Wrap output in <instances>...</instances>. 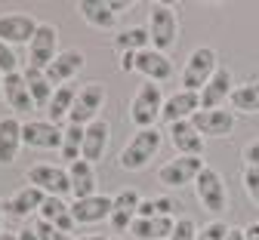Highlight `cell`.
Masks as SVG:
<instances>
[{"mask_svg": "<svg viewBox=\"0 0 259 240\" xmlns=\"http://www.w3.org/2000/svg\"><path fill=\"white\" fill-rule=\"evenodd\" d=\"M108 7H111V10H114V13H120V10H126V7H130V4H123V0H114V4H108Z\"/></svg>", "mask_w": 259, "mask_h": 240, "instance_id": "45", "label": "cell"}, {"mask_svg": "<svg viewBox=\"0 0 259 240\" xmlns=\"http://www.w3.org/2000/svg\"><path fill=\"white\" fill-rule=\"evenodd\" d=\"M244 191H247V197L259 207V166H247L244 169Z\"/></svg>", "mask_w": 259, "mask_h": 240, "instance_id": "34", "label": "cell"}, {"mask_svg": "<svg viewBox=\"0 0 259 240\" xmlns=\"http://www.w3.org/2000/svg\"><path fill=\"white\" fill-rule=\"evenodd\" d=\"M148 34H151V50H157V53H167L176 43L179 19L170 4H154L148 10Z\"/></svg>", "mask_w": 259, "mask_h": 240, "instance_id": "4", "label": "cell"}, {"mask_svg": "<svg viewBox=\"0 0 259 240\" xmlns=\"http://www.w3.org/2000/svg\"><path fill=\"white\" fill-rule=\"evenodd\" d=\"M37 25L31 16L25 13H7V16H0V40L16 46V43H31V37L37 34Z\"/></svg>", "mask_w": 259, "mask_h": 240, "instance_id": "13", "label": "cell"}, {"mask_svg": "<svg viewBox=\"0 0 259 240\" xmlns=\"http://www.w3.org/2000/svg\"><path fill=\"white\" fill-rule=\"evenodd\" d=\"M111 240H120V237H111Z\"/></svg>", "mask_w": 259, "mask_h": 240, "instance_id": "49", "label": "cell"}, {"mask_svg": "<svg viewBox=\"0 0 259 240\" xmlns=\"http://www.w3.org/2000/svg\"><path fill=\"white\" fill-rule=\"evenodd\" d=\"M0 99H4V74H0Z\"/></svg>", "mask_w": 259, "mask_h": 240, "instance_id": "48", "label": "cell"}, {"mask_svg": "<svg viewBox=\"0 0 259 240\" xmlns=\"http://www.w3.org/2000/svg\"><path fill=\"white\" fill-rule=\"evenodd\" d=\"M111 207H114V197L111 194H93L87 200H74L71 203V213L77 225H96L102 219H111Z\"/></svg>", "mask_w": 259, "mask_h": 240, "instance_id": "17", "label": "cell"}, {"mask_svg": "<svg viewBox=\"0 0 259 240\" xmlns=\"http://www.w3.org/2000/svg\"><path fill=\"white\" fill-rule=\"evenodd\" d=\"M25 83H28V89H31V99H34V105L37 108H47L50 105V99H53V92H56V86L47 80V74L40 71V68H25Z\"/></svg>", "mask_w": 259, "mask_h": 240, "instance_id": "28", "label": "cell"}, {"mask_svg": "<svg viewBox=\"0 0 259 240\" xmlns=\"http://www.w3.org/2000/svg\"><path fill=\"white\" fill-rule=\"evenodd\" d=\"M77 13L90 28H99V31H111L117 25V13L105 4V0H80Z\"/></svg>", "mask_w": 259, "mask_h": 240, "instance_id": "24", "label": "cell"}, {"mask_svg": "<svg viewBox=\"0 0 259 240\" xmlns=\"http://www.w3.org/2000/svg\"><path fill=\"white\" fill-rule=\"evenodd\" d=\"M136 71L145 74L148 83H167L173 77V62L167 59V53H157L148 46L136 56Z\"/></svg>", "mask_w": 259, "mask_h": 240, "instance_id": "18", "label": "cell"}, {"mask_svg": "<svg viewBox=\"0 0 259 240\" xmlns=\"http://www.w3.org/2000/svg\"><path fill=\"white\" fill-rule=\"evenodd\" d=\"M232 108H235V114L241 111V114H259V80H247V83H241V86H235V92H232Z\"/></svg>", "mask_w": 259, "mask_h": 240, "instance_id": "29", "label": "cell"}, {"mask_svg": "<svg viewBox=\"0 0 259 240\" xmlns=\"http://www.w3.org/2000/svg\"><path fill=\"white\" fill-rule=\"evenodd\" d=\"M136 56L139 53H120V71H136Z\"/></svg>", "mask_w": 259, "mask_h": 240, "instance_id": "40", "label": "cell"}, {"mask_svg": "<svg viewBox=\"0 0 259 240\" xmlns=\"http://www.w3.org/2000/svg\"><path fill=\"white\" fill-rule=\"evenodd\" d=\"M0 240H19V231L13 234V231H0Z\"/></svg>", "mask_w": 259, "mask_h": 240, "instance_id": "46", "label": "cell"}, {"mask_svg": "<svg viewBox=\"0 0 259 240\" xmlns=\"http://www.w3.org/2000/svg\"><path fill=\"white\" fill-rule=\"evenodd\" d=\"M62 132L65 129H59V123H53V120H25L22 123V145L40 148V151L62 148Z\"/></svg>", "mask_w": 259, "mask_h": 240, "instance_id": "11", "label": "cell"}, {"mask_svg": "<svg viewBox=\"0 0 259 240\" xmlns=\"http://www.w3.org/2000/svg\"><path fill=\"white\" fill-rule=\"evenodd\" d=\"M170 240H198V225L191 219H176V228H173Z\"/></svg>", "mask_w": 259, "mask_h": 240, "instance_id": "36", "label": "cell"}, {"mask_svg": "<svg viewBox=\"0 0 259 240\" xmlns=\"http://www.w3.org/2000/svg\"><path fill=\"white\" fill-rule=\"evenodd\" d=\"M108 135H111V123L105 117L87 123L83 129V151H80V160L87 163H96L105 157V148H108Z\"/></svg>", "mask_w": 259, "mask_h": 240, "instance_id": "19", "label": "cell"}, {"mask_svg": "<svg viewBox=\"0 0 259 240\" xmlns=\"http://www.w3.org/2000/svg\"><path fill=\"white\" fill-rule=\"evenodd\" d=\"M225 240H244V228H232Z\"/></svg>", "mask_w": 259, "mask_h": 240, "instance_id": "43", "label": "cell"}, {"mask_svg": "<svg viewBox=\"0 0 259 240\" xmlns=\"http://www.w3.org/2000/svg\"><path fill=\"white\" fill-rule=\"evenodd\" d=\"M164 92H160L157 83H142L133 95V102H130V120H133V126L139 129H154V120L164 114Z\"/></svg>", "mask_w": 259, "mask_h": 240, "instance_id": "2", "label": "cell"}, {"mask_svg": "<svg viewBox=\"0 0 259 240\" xmlns=\"http://www.w3.org/2000/svg\"><path fill=\"white\" fill-rule=\"evenodd\" d=\"M114 46H117V53H142V50L151 46V34H148V28H142V25L123 28V31H117Z\"/></svg>", "mask_w": 259, "mask_h": 240, "instance_id": "30", "label": "cell"}, {"mask_svg": "<svg viewBox=\"0 0 259 240\" xmlns=\"http://www.w3.org/2000/svg\"><path fill=\"white\" fill-rule=\"evenodd\" d=\"M83 65H87V56H83L80 50H62L44 74H47V80L59 89V86H65V83H74V77L83 71Z\"/></svg>", "mask_w": 259, "mask_h": 240, "instance_id": "10", "label": "cell"}, {"mask_svg": "<svg viewBox=\"0 0 259 240\" xmlns=\"http://www.w3.org/2000/svg\"><path fill=\"white\" fill-rule=\"evenodd\" d=\"M198 111H201V95L191 89H179L164 102V114L160 117L167 123H179V120H191Z\"/></svg>", "mask_w": 259, "mask_h": 240, "instance_id": "20", "label": "cell"}, {"mask_svg": "<svg viewBox=\"0 0 259 240\" xmlns=\"http://www.w3.org/2000/svg\"><path fill=\"white\" fill-rule=\"evenodd\" d=\"M105 105V86L99 80H93V83H83L80 92H77V102H74V108L68 114V123H77V126H87L93 120H99V111Z\"/></svg>", "mask_w": 259, "mask_h": 240, "instance_id": "7", "label": "cell"}, {"mask_svg": "<svg viewBox=\"0 0 259 240\" xmlns=\"http://www.w3.org/2000/svg\"><path fill=\"white\" fill-rule=\"evenodd\" d=\"M229 225L225 222H210V225H204V228H198V240H225L229 237Z\"/></svg>", "mask_w": 259, "mask_h": 240, "instance_id": "35", "label": "cell"}, {"mask_svg": "<svg viewBox=\"0 0 259 240\" xmlns=\"http://www.w3.org/2000/svg\"><path fill=\"white\" fill-rule=\"evenodd\" d=\"M151 200H154V216H173L179 210L176 197H151Z\"/></svg>", "mask_w": 259, "mask_h": 240, "instance_id": "38", "label": "cell"}, {"mask_svg": "<svg viewBox=\"0 0 259 240\" xmlns=\"http://www.w3.org/2000/svg\"><path fill=\"white\" fill-rule=\"evenodd\" d=\"M235 92V77L225 65L216 68V74L210 77V83L198 92L201 95V111H213V108H222V102H229Z\"/></svg>", "mask_w": 259, "mask_h": 240, "instance_id": "12", "label": "cell"}, {"mask_svg": "<svg viewBox=\"0 0 259 240\" xmlns=\"http://www.w3.org/2000/svg\"><path fill=\"white\" fill-rule=\"evenodd\" d=\"M244 240H259V222H250L244 228Z\"/></svg>", "mask_w": 259, "mask_h": 240, "instance_id": "41", "label": "cell"}, {"mask_svg": "<svg viewBox=\"0 0 259 240\" xmlns=\"http://www.w3.org/2000/svg\"><path fill=\"white\" fill-rule=\"evenodd\" d=\"M19 240H40V237H37L34 228H22V231H19Z\"/></svg>", "mask_w": 259, "mask_h": 240, "instance_id": "42", "label": "cell"}, {"mask_svg": "<svg viewBox=\"0 0 259 240\" xmlns=\"http://www.w3.org/2000/svg\"><path fill=\"white\" fill-rule=\"evenodd\" d=\"M167 135H170V145L176 148V154H182V157H201L204 154V135L194 129L191 120L170 123Z\"/></svg>", "mask_w": 259, "mask_h": 240, "instance_id": "15", "label": "cell"}, {"mask_svg": "<svg viewBox=\"0 0 259 240\" xmlns=\"http://www.w3.org/2000/svg\"><path fill=\"white\" fill-rule=\"evenodd\" d=\"M22 148V120L19 117H0V166L16 163Z\"/></svg>", "mask_w": 259, "mask_h": 240, "instance_id": "23", "label": "cell"}, {"mask_svg": "<svg viewBox=\"0 0 259 240\" xmlns=\"http://www.w3.org/2000/svg\"><path fill=\"white\" fill-rule=\"evenodd\" d=\"M4 99L10 102V108H13L16 114H28L31 108H37V105H34V99H31V89H28L22 71L4 77Z\"/></svg>", "mask_w": 259, "mask_h": 240, "instance_id": "22", "label": "cell"}, {"mask_svg": "<svg viewBox=\"0 0 259 240\" xmlns=\"http://www.w3.org/2000/svg\"><path fill=\"white\" fill-rule=\"evenodd\" d=\"M44 200H47V194H44L40 188L25 185V188L16 191L10 200H4V213H10V216H16V219H25V216H31V213H40Z\"/></svg>", "mask_w": 259, "mask_h": 240, "instance_id": "21", "label": "cell"}, {"mask_svg": "<svg viewBox=\"0 0 259 240\" xmlns=\"http://www.w3.org/2000/svg\"><path fill=\"white\" fill-rule=\"evenodd\" d=\"M34 231H37V237H40V240H74V234L59 231L56 225H50V222H44V219H37V222H34Z\"/></svg>", "mask_w": 259, "mask_h": 240, "instance_id": "32", "label": "cell"}, {"mask_svg": "<svg viewBox=\"0 0 259 240\" xmlns=\"http://www.w3.org/2000/svg\"><path fill=\"white\" fill-rule=\"evenodd\" d=\"M56 43H59L56 25L40 22V25H37V34H34V37H31V43H28V65L47 71V68L53 65V59L59 56V53H56Z\"/></svg>", "mask_w": 259, "mask_h": 240, "instance_id": "8", "label": "cell"}, {"mask_svg": "<svg viewBox=\"0 0 259 240\" xmlns=\"http://www.w3.org/2000/svg\"><path fill=\"white\" fill-rule=\"evenodd\" d=\"M204 169H207L204 157H182V154H176L173 160H167L164 166L157 169V179H160V185H164V188L176 191V188L194 185Z\"/></svg>", "mask_w": 259, "mask_h": 240, "instance_id": "5", "label": "cell"}, {"mask_svg": "<svg viewBox=\"0 0 259 240\" xmlns=\"http://www.w3.org/2000/svg\"><path fill=\"white\" fill-rule=\"evenodd\" d=\"M4 216H7V213H4V200H0V225H4Z\"/></svg>", "mask_w": 259, "mask_h": 240, "instance_id": "47", "label": "cell"}, {"mask_svg": "<svg viewBox=\"0 0 259 240\" xmlns=\"http://www.w3.org/2000/svg\"><path fill=\"white\" fill-rule=\"evenodd\" d=\"M37 219H44V222L56 225L59 231H68V234L77 228L71 207H68V203H65L62 197H47V200H44V207H40V213H37Z\"/></svg>", "mask_w": 259, "mask_h": 240, "instance_id": "26", "label": "cell"}, {"mask_svg": "<svg viewBox=\"0 0 259 240\" xmlns=\"http://www.w3.org/2000/svg\"><path fill=\"white\" fill-rule=\"evenodd\" d=\"M28 185L40 188L47 197H62L71 191V179H68V169L62 166H50V163H37L28 169Z\"/></svg>", "mask_w": 259, "mask_h": 240, "instance_id": "9", "label": "cell"}, {"mask_svg": "<svg viewBox=\"0 0 259 240\" xmlns=\"http://www.w3.org/2000/svg\"><path fill=\"white\" fill-rule=\"evenodd\" d=\"M216 68H219L216 50H213V46H198V50L188 56L185 68H182V89L201 92V89L210 83V77L216 74Z\"/></svg>", "mask_w": 259, "mask_h": 240, "instance_id": "3", "label": "cell"}, {"mask_svg": "<svg viewBox=\"0 0 259 240\" xmlns=\"http://www.w3.org/2000/svg\"><path fill=\"white\" fill-rule=\"evenodd\" d=\"M68 179H71V194H74V200H87V197H93V194H99V191H96V169H93V163H87V160L68 163Z\"/></svg>", "mask_w": 259, "mask_h": 240, "instance_id": "25", "label": "cell"}, {"mask_svg": "<svg viewBox=\"0 0 259 240\" xmlns=\"http://www.w3.org/2000/svg\"><path fill=\"white\" fill-rule=\"evenodd\" d=\"M77 92H80V86H77V83H65V86H59V89L53 92L50 105H47V114H50V120H53V123H59V120H65V117L71 114L74 102H77Z\"/></svg>", "mask_w": 259, "mask_h": 240, "instance_id": "27", "label": "cell"}, {"mask_svg": "<svg viewBox=\"0 0 259 240\" xmlns=\"http://www.w3.org/2000/svg\"><path fill=\"white\" fill-rule=\"evenodd\" d=\"M130 234L139 240H154V219H136L130 225Z\"/></svg>", "mask_w": 259, "mask_h": 240, "instance_id": "37", "label": "cell"}, {"mask_svg": "<svg viewBox=\"0 0 259 240\" xmlns=\"http://www.w3.org/2000/svg\"><path fill=\"white\" fill-rule=\"evenodd\" d=\"M191 123H194V129H198L201 135H213V139H225L232 129H235V123H238V117H235V111H225V108H213V111H198L191 117Z\"/></svg>", "mask_w": 259, "mask_h": 240, "instance_id": "14", "label": "cell"}, {"mask_svg": "<svg viewBox=\"0 0 259 240\" xmlns=\"http://www.w3.org/2000/svg\"><path fill=\"white\" fill-rule=\"evenodd\" d=\"M244 160H247V166H259V139L244 145Z\"/></svg>", "mask_w": 259, "mask_h": 240, "instance_id": "39", "label": "cell"}, {"mask_svg": "<svg viewBox=\"0 0 259 240\" xmlns=\"http://www.w3.org/2000/svg\"><path fill=\"white\" fill-rule=\"evenodd\" d=\"M83 129H87V126H77V123H68V126H65V132H62V148H59L62 160H68V163L80 160V151H83Z\"/></svg>", "mask_w": 259, "mask_h": 240, "instance_id": "31", "label": "cell"}, {"mask_svg": "<svg viewBox=\"0 0 259 240\" xmlns=\"http://www.w3.org/2000/svg\"><path fill=\"white\" fill-rule=\"evenodd\" d=\"M74 240H108L105 234H80V237H74Z\"/></svg>", "mask_w": 259, "mask_h": 240, "instance_id": "44", "label": "cell"}, {"mask_svg": "<svg viewBox=\"0 0 259 240\" xmlns=\"http://www.w3.org/2000/svg\"><path fill=\"white\" fill-rule=\"evenodd\" d=\"M16 71H19V59L13 53V46L0 40V74L7 77V74H16Z\"/></svg>", "mask_w": 259, "mask_h": 240, "instance_id": "33", "label": "cell"}, {"mask_svg": "<svg viewBox=\"0 0 259 240\" xmlns=\"http://www.w3.org/2000/svg\"><path fill=\"white\" fill-rule=\"evenodd\" d=\"M139 203H142V197H139V191H133V188H123V191L114 194V207H111V219H108V222H111V228H114L117 234L130 231V225L136 222Z\"/></svg>", "mask_w": 259, "mask_h": 240, "instance_id": "16", "label": "cell"}, {"mask_svg": "<svg viewBox=\"0 0 259 240\" xmlns=\"http://www.w3.org/2000/svg\"><path fill=\"white\" fill-rule=\"evenodd\" d=\"M194 194H198L201 207L210 210L213 216H222L225 210H229V191H225V182H222V176L216 173L213 166H207L204 173L198 176V182H194Z\"/></svg>", "mask_w": 259, "mask_h": 240, "instance_id": "6", "label": "cell"}, {"mask_svg": "<svg viewBox=\"0 0 259 240\" xmlns=\"http://www.w3.org/2000/svg\"><path fill=\"white\" fill-rule=\"evenodd\" d=\"M160 145H164V135L157 132V126L154 129H139L133 139L123 145V151L117 157L120 169H126V173H139V169H145L154 160V154L160 151Z\"/></svg>", "mask_w": 259, "mask_h": 240, "instance_id": "1", "label": "cell"}]
</instances>
